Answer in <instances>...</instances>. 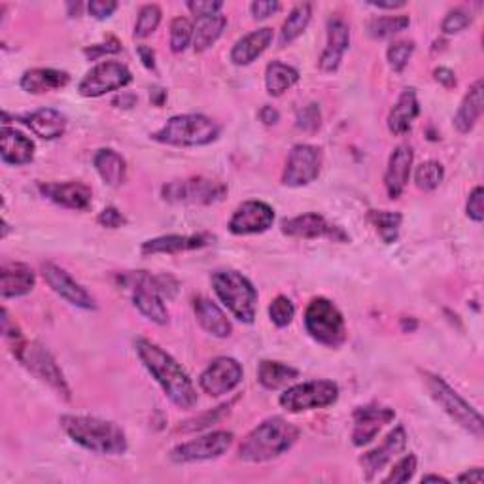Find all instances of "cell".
Listing matches in <instances>:
<instances>
[{
	"instance_id": "cell-1",
	"label": "cell",
	"mask_w": 484,
	"mask_h": 484,
	"mask_svg": "<svg viewBox=\"0 0 484 484\" xmlns=\"http://www.w3.org/2000/svg\"><path fill=\"white\" fill-rule=\"evenodd\" d=\"M135 350L140 362L150 371V375L163 388L165 396L180 409H193L197 405V392L182 365L148 338H137Z\"/></svg>"
},
{
	"instance_id": "cell-2",
	"label": "cell",
	"mask_w": 484,
	"mask_h": 484,
	"mask_svg": "<svg viewBox=\"0 0 484 484\" xmlns=\"http://www.w3.org/2000/svg\"><path fill=\"white\" fill-rule=\"evenodd\" d=\"M61 428L69 438L95 455L118 456L127 450L125 431L108 421L95 416L67 414L61 418Z\"/></svg>"
},
{
	"instance_id": "cell-3",
	"label": "cell",
	"mask_w": 484,
	"mask_h": 484,
	"mask_svg": "<svg viewBox=\"0 0 484 484\" xmlns=\"http://www.w3.org/2000/svg\"><path fill=\"white\" fill-rule=\"evenodd\" d=\"M297 439L299 430L294 424L280 416H272L246 435L238 446V458L252 463L269 462L288 453Z\"/></svg>"
},
{
	"instance_id": "cell-4",
	"label": "cell",
	"mask_w": 484,
	"mask_h": 484,
	"mask_svg": "<svg viewBox=\"0 0 484 484\" xmlns=\"http://www.w3.org/2000/svg\"><path fill=\"white\" fill-rule=\"evenodd\" d=\"M213 288L218 299L242 324H254L257 314V289L238 271H216Z\"/></svg>"
},
{
	"instance_id": "cell-5",
	"label": "cell",
	"mask_w": 484,
	"mask_h": 484,
	"mask_svg": "<svg viewBox=\"0 0 484 484\" xmlns=\"http://www.w3.org/2000/svg\"><path fill=\"white\" fill-rule=\"evenodd\" d=\"M220 127L211 118L203 114L172 116L163 127L152 135L155 142L169 144L179 148L206 146L218 138Z\"/></svg>"
},
{
	"instance_id": "cell-6",
	"label": "cell",
	"mask_w": 484,
	"mask_h": 484,
	"mask_svg": "<svg viewBox=\"0 0 484 484\" xmlns=\"http://www.w3.org/2000/svg\"><path fill=\"white\" fill-rule=\"evenodd\" d=\"M305 330L316 343L330 348L341 346L346 341L345 318L326 297H316L306 306Z\"/></svg>"
},
{
	"instance_id": "cell-7",
	"label": "cell",
	"mask_w": 484,
	"mask_h": 484,
	"mask_svg": "<svg viewBox=\"0 0 484 484\" xmlns=\"http://www.w3.org/2000/svg\"><path fill=\"white\" fill-rule=\"evenodd\" d=\"M13 354H15V358H18L37 379L46 382L64 399H71V388L67 384V379H64L55 358L46 350L44 345H40L38 341L29 343L20 337V338H15V343H13Z\"/></svg>"
},
{
	"instance_id": "cell-8",
	"label": "cell",
	"mask_w": 484,
	"mask_h": 484,
	"mask_svg": "<svg viewBox=\"0 0 484 484\" xmlns=\"http://www.w3.org/2000/svg\"><path fill=\"white\" fill-rule=\"evenodd\" d=\"M422 377L426 380L431 397L439 403V407H443V411L453 418L456 424H460L463 430H467L471 435H475L477 439H480L484 433V422L480 413L475 411L456 390L450 388L439 375H433L426 371Z\"/></svg>"
},
{
	"instance_id": "cell-9",
	"label": "cell",
	"mask_w": 484,
	"mask_h": 484,
	"mask_svg": "<svg viewBox=\"0 0 484 484\" xmlns=\"http://www.w3.org/2000/svg\"><path fill=\"white\" fill-rule=\"evenodd\" d=\"M338 399V386L333 380H309L294 384L280 396V405L288 413L324 409Z\"/></svg>"
},
{
	"instance_id": "cell-10",
	"label": "cell",
	"mask_w": 484,
	"mask_h": 484,
	"mask_svg": "<svg viewBox=\"0 0 484 484\" xmlns=\"http://www.w3.org/2000/svg\"><path fill=\"white\" fill-rule=\"evenodd\" d=\"M225 193L228 186L206 176H191L163 186V199L176 204H214L225 197Z\"/></svg>"
},
{
	"instance_id": "cell-11",
	"label": "cell",
	"mask_w": 484,
	"mask_h": 484,
	"mask_svg": "<svg viewBox=\"0 0 484 484\" xmlns=\"http://www.w3.org/2000/svg\"><path fill=\"white\" fill-rule=\"evenodd\" d=\"M131 71H129L123 63L118 61H104L101 64L93 67L82 82L78 86V91L82 96H103L110 91H120L125 86L131 84Z\"/></svg>"
},
{
	"instance_id": "cell-12",
	"label": "cell",
	"mask_w": 484,
	"mask_h": 484,
	"mask_svg": "<svg viewBox=\"0 0 484 484\" xmlns=\"http://www.w3.org/2000/svg\"><path fill=\"white\" fill-rule=\"evenodd\" d=\"M235 435L231 431H213L203 438L182 443L172 448L171 460L176 463H191V462H204L214 460L228 453L233 445Z\"/></svg>"
},
{
	"instance_id": "cell-13",
	"label": "cell",
	"mask_w": 484,
	"mask_h": 484,
	"mask_svg": "<svg viewBox=\"0 0 484 484\" xmlns=\"http://www.w3.org/2000/svg\"><path fill=\"white\" fill-rule=\"evenodd\" d=\"M321 169V150L311 144H297L288 155L282 184L288 188L309 186L318 179Z\"/></svg>"
},
{
	"instance_id": "cell-14",
	"label": "cell",
	"mask_w": 484,
	"mask_h": 484,
	"mask_svg": "<svg viewBox=\"0 0 484 484\" xmlns=\"http://www.w3.org/2000/svg\"><path fill=\"white\" fill-rule=\"evenodd\" d=\"M242 365L229 356H220L208 365L199 379L201 390L213 397L233 392L242 380Z\"/></svg>"
},
{
	"instance_id": "cell-15",
	"label": "cell",
	"mask_w": 484,
	"mask_h": 484,
	"mask_svg": "<svg viewBox=\"0 0 484 484\" xmlns=\"http://www.w3.org/2000/svg\"><path fill=\"white\" fill-rule=\"evenodd\" d=\"M42 277L46 280V284L50 286L54 292L64 299L67 303L78 306V309H84V311H95L96 309V303L93 299V296L88 292V289L78 284L71 274L61 269L59 265L55 263H44L42 265Z\"/></svg>"
},
{
	"instance_id": "cell-16",
	"label": "cell",
	"mask_w": 484,
	"mask_h": 484,
	"mask_svg": "<svg viewBox=\"0 0 484 484\" xmlns=\"http://www.w3.org/2000/svg\"><path fill=\"white\" fill-rule=\"evenodd\" d=\"M282 233L296 238H330L335 242H346L350 237L338 228V225L330 223L324 216L316 213L301 214L282 221Z\"/></svg>"
},
{
	"instance_id": "cell-17",
	"label": "cell",
	"mask_w": 484,
	"mask_h": 484,
	"mask_svg": "<svg viewBox=\"0 0 484 484\" xmlns=\"http://www.w3.org/2000/svg\"><path fill=\"white\" fill-rule=\"evenodd\" d=\"M274 211L263 201L242 203L229 220V231L233 235H257L272 228Z\"/></svg>"
},
{
	"instance_id": "cell-18",
	"label": "cell",
	"mask_w": 484,
	"mask_h": 484,
	"mask_svg": "<svg viewBox=\"0 0 484 484\" xmlns=\"http://www.w3.org/2000/svg\"><path fill=\"white\" fill-rule=\"evenodd\" d=\"M405 446H407V431L403 426H397L386 435V439L382 441L380 446L369 450V453L362 456L360 463L363 465L365 479L373 480L386 465L405 450Z\"/></svg>"
},
{
	"instance_id": "cell-19",
	"label": "cell",
	"mask_w": 484,
	"mask_h": 484,
	"mask_svg": "<svg viewBox=\"0 0 484 484\" xmlns=\"http://www.w3.org/2000/svg\"><path fill=\"white\" fill-rule=\"evenodd\" d=\"M396 418L394 409L380 407V405H365L354 411V430H352V443L356 446H365L373 441L379 431L390 424Z\"/></svg>"
},
{
	"instance_id": "cell-20",
	"label": "cell",
	"mask_w": 484,
	"mask_h": 484,
	"mask_svg": "<svg viewBox=\"0 0 484 484\" xmlns=\"http://www.w3.org/2000/svg\"><path fill=\"white\" fill-rule=\"evenodd\" d=\"M413 161H414V152L407 144H401L397 146L388 161V169H386L384 174V186L386 191H388L390 199L401 197V193L405 191L407 182L411 179V169H413Z\"/></svg>"
},
{
	"instance_id": "cell-21",
	"label": "cell",
	"mask_w": 484,
	"mask_h": 484,
	"mask_svg": "<svg viewBox=\"0 0 484 484\" xmlns=\"http://www.w3.org/2000/svg\"><path fill=\"white\" fill-rule=\"evenodd\" d=\"M40 193L59 206L71 211H88L91 206L93 191L84 182H64V184H42Z\"/></svg>"
},
{
	"instance_id": "cell-22",
	"label": "cell",
	"mask_w": 484,
	"mask_h": 484,
	"mask_svg": "<svg viewBox=\"0 0 484 484\" xmlns=\"http://www.w3.org/2000/svg\"><path fill=\"white\" fill-rule=\"evenodd\" d=\"M214 240L213 235L199 233V235H165L150 238L142 245L144 255H155V254H180V252H191L201 250L211 245Z\"/></svg>"
},
{
	"instance_id": "cell-23",
	"label": "cell",
	"mask_w": 484,
	"mask_h": 484,
	"mask_svg": "<svg viewBox=\"0 0 484 484\" xmlns=\"http://www.w3.org/2000/svg\"><path fill=\"white\" fill-rule=\"evenodd\" d=\"M350 46V29L341 18L328 21V46L320 57V69L324 72H335L343 61Z\"/></svg>"
},
{
	"instance_id": "cell-24",
	"label": "cell",
	"mask_w": 484,
	"mask_h": 484,
	"mask_svg": "<svg viewBox=\"0 0 484 484\" xmlns=\"http://www.w3.org/2000/svg\"><path fill=\"white\" fill-rule=\"evenodd\" d=\"M35 284V272L25 263H4L0 269V296L4 299L27 296Z\"/></svg>"
},
{
	"instance_id": "cell-25",
	"label": "cell",
	"mask_w": 484,
	"mask_h": 484,
	"mask_svg": "<svg viewBox=\"0 0 484 484\" xmlns=\"http://www.w3.org/2000/svg\"><path fill=\"white\" fill-rule=\"evenodd\" d=\"M0 157L6 165L21 167L27 165L35 157V144L23 133L15 129L3 127V137H0Z\"/></svg>"
},
{
	"instance_id": "cell-26",
	"label": "cell",
	"mask_w": 484,
	"mask_h": 484,
	"mask_svg": "<svg viewBox=\"0 0 484 484\" xmlns=\"http://www.w3.org/2000/svg\"><path fill=\"white\" fill-rule=\"evenodd\" d=\"M272 38H274L272 29H269V27L252 30L250 35L240 38L233 46V50H231L233 64H237V67H246V64L254 63L271 46Z\"/></svg>"
},
{
	"instance_id": "cell-27",
	"label": "cell",
	"mask_w": 484,
	"mask_h": 484,
	"mask_svg": "<svg viewBox=\"0 0 484 484\" xmlns=\"http://www.w3.org/2000/svg\"><path fill=\"white\" fill-rule=\"evenodd\" d=\"M193 311H196V316L204 331H208L218 338H225L231 335L233 331L231 321L214 301L206 297H197L196 301H193Z\"/></svg>"
},
{
	"instance_id": "cell-28",
	"label": "cell",
	"mask_w": 484,
	"mask_h": 484,
	"mask_svg": "<svg viewBox=\"0 0 484 484\" xmlns=\"http://www.w3.org/2000/svg\"><path fill=\"white\" fill-rule=\"evenodd\" d=\"M23 123L32 133L44 140H55L63 137L64 129H67V118L54 108H40L37 112H32V114L23 118Z\"/></svg>"
},
{
	"instance_id": "cell-29",
	"label": "cell",
	"mask_w": 484,
	"mask_h": 484,
	"mask_svg": "<svg viewBox=\"0 0 484 484\" xmlns=\"http://www.w3.org/2000/svg\"><path fill=\"white\" fill-rule=\"evenodd\" d=\"M71 82V76L63 71L55 69H32L27 71L21 76V89L32 95H40V93H50L67 88Z\"/></svg>"
},
{
	"instance_id": "cell-30",
	"label": "cell",
	"mask_w": 484,
	"mask_h": 484,
	"mask_svg": "<svg viewBox=\"0 0 484 484\" xmlns=\"http://www.w3.org/2000/svg\"><path fill=\"white\" fill-rule=\"evenodd\" d=\"M421 114V104H418L416 93L414 89H405L396 103V106L392 108L390 116H388V129L390 133L401 137L407 135L413 127V121Z\"/></svg>"
},
{
	"instance_id": "cell-31",
	"label": "cell",
	"mask_w": 484,
	"mask_h": 484,
	"mask_svg": "<svg viewBox=\"0 0 484 484\" xmlns=\"http://www.w3.org/2000/svg\"><path fill=\"white\" fill-rule=\"evenodd\" d=\"M482 79H477V82L470 88V91L465 93L463 101L455 116V127L462 135L470 133L479 121L482 114Z\"/></svg>"
},
{
	"instance_id": "cell-32",
	"label": "cell",
	"mask_w": 484,
	"mask_h": 484,
	"mask_svg": "<svg viewBox=\"0 0 484 484\" xmlns=\"http://www.w3.org/2000/svg\"><path fill=\"white\" fill-rule=\"evenodd\" d=\"M95 169L99 172V176L103 179L104 184H108L110 188H118L125 182L127 179V163L125 159L110 148L99 150L93 159Z\"/></svg>"
},
{
	"instance_id": "cell-33",
	"label": "cell",
	"mask_w": 484,
	"mask_h": 484,
	"mask_svg": "<svg viewBox=\"0 0 484 484\" xmlns=\"http://www.w3.org/2000/svg\"><path fill=\"white\" fill-rule=\"evenodd\" d=\"M299 377V371L292 365H286L282 362H271L263 360L257 367V380L265 390H279L282 386H288Z\"/></svg>"
},
{
	"instance_id": "cell-34",
	"label": "cell",
	"mask_w": 484,
	"mask_h": 484,
	"mask_svg": "<svg viewBox=\"0 0 484 484\" xmlns=\"http://www.w3.org/2000/svg\"><path fill=\"white\" fill-rule=\"evenodd\" d=\"M225 27H228V18L221 13L197 20V25L193 27V50L199 54L206 52L208 47L218 42V38L223 35Z\"/></svg>"
},
{
	"instance_id": "cell-35",
	"label": "cell",
	"mask_w": 484,
	"mask_h": 484,
	"mask_svg": "<svg viewBox=\"0 0 484 484\" xmlns=\"http://www.w3.org/2000/svg\"><path fill=\"white\" fill-rule=\"evenodd\" d=\"M299 82V72L280 61H272L265 72V88L271 96H280Z\"/></svg>"
},
{
	"instance_id": "cell-36",
	"label": "cell",
	"mask_w": 484,
	"mask_h": 484,
	"mask_svg": "<svg viewBox=\"0 0 484 484\" xmlns=\"http://www.w3.org/2000/svg\"><path fill=\"white\" fill-rule=\"evenodd\" d=\"M313 18V6L311 4H297L292 12H289L288 20L282 25L280 30V46H289L294 40H297L305 29L309 27Z\"/></svg>"
},
{
	"instance_id": "cell-37",
	"label": "cell",
	"mask_w": 484,
	"mask_h": 484,
	"mask_svg": "<svg viewBox=\"0 0 484 484\" xmlns=\"http://www.w3.org/2000/svg\"><path fill=\"white\" fill-rule=\"evenodd\" d=\"M367 220L371 225H373L375 231L379 233V237L386 242V245H392V242L397 240L401 221H403V216L399 213L369 211Z\"/></svg>"
},
{
	"instance_id": "cell-38",
	"label": "cell",
	"mask_w": 484,
	"mask_h": 484,
	"mask_svg": "<svg viewBox=\"0 0 484 484\" xmlns=\"http://www.w3.org/2000/svg\"><path fill=\"white\" fill-rule=\"evenodd\" d=\"M411 25L409 15H386L369 23V35L373 38H390Z\"/></svg>"
},
{
	"instance_id": "cell-39",
	"label": "cell",
	"mask_w": 484,
	"mask_h": 484,
	"mask_svg": "<svg viewBox=\"0 0 484 484\" xmlns=\"http://www.w3.org/2000/svg\"><path fill=\"white\" fill-rule=\"evenodd\" d=\"M445 179V169L439 161H426L414 172L416 188L422 191H433Z\"/></svg>"
},
{
	"instance_id": "cell-40",
	"label": "cell",
	"mask_w": 484,
	"mask_h": 484,
	"mask_svg": "<svg viewBox=\"0 0 484 484\" xmlns=\"http://www.w3.org/2000/svg\"><path fill=\"white\" fill-rule=\"evenodd\" d=\"M161 15H163V13H161V8L157 4L142 6L140 12H138L133 37L135 38H148L150 35H154V32L157 30V27H159V23H161Z\"/></svg>"
},
{
	"instance_id": "cell-41",
	"label": "cell",
	"mask_w": 484,
	"mask_h": 484,
	"mask_svg": "<svg viewBox=\"0 0 484 484\" xmlns=\"http://www.w3.org/2000/svg\"><path fill=\"white\" fill-rule=\"evenodd\" d=\"M193 42V25L188 18H174L171 23V50L182 54Z\"/></svg>"
},
{
	"instance_id": "cell-42",
	"label": "cell",
	"mask_w": 484,
	"mask_h": 484,
	"mask_svg": "<svg viewBox=\"0 0 484 484\" xmlns=\"http://www.w3.org/2000/svg\"><path fill=\"white\" fill-rule=\"evenodd\" d=\"M269 316L274 326L286 328L292 324V320L296 316V306L286 296H279L269 306Z\"/></svg>"
},
{
	"instance_id": "cell-43",
	"label": "cell",
	"mask_w": 484,
	"mask_h": 484,
	"mask_svg": "<svg viewBox=\"0 0 484 484\" xmlns=\"http://www.w3.org/2000/svg\"><path fill=\"white\" fill-rule=\"evenodd\" d=\"M413 54H414V44L413 42H409V40H397V42H394L388 47V52H386V57H388L390 67L396 72H403V71H405L407 64H409Z\"/></svg>"
},
{
	"instance_id": "cell-44",
	"label": "cell",
	"mask_w": 484,
	"mask_h": 484,
	"mask_svg": "<svg viewBox=\"0 0 484 484\" xmlns=\"http://www.w3.org/2000/svg\"><path fill=\"white\" fill-rule=\"evenodd\" d=\"M473 23V15L465 8H455L446 13V18L441 23V30L445 35H458Z\"/></svg>"
},
{
	"instance_id": "cell-45",
	"label": "cell",
	"mask_w": 484,
	"mask_h": 484,
	"mask_svg": "<svg viewBox=\"0 0 484 484\" xmlns=\"http://www.w3.org/2000/svg\"><path fill=\"white\" fill-rule=\"evenodd\" d=\"M416 473V456L414 455H407L403 456L388 473V477H384L382 482L384 484H392V482H409Z\"/></svg>"
},
{
	"instance_id": "cell-46",
	"label": "cell",
	"mask_w": 484,
	"mask_h": 484,
	"mask_svg": "<svg viewBox=\"0 0 484 484\" xmlns=\"http://www.w3.org/2000/svg\"><path fill=\"white\" fill-rule=\"evenodd\" d=\"M225 413H229V405H221L218 409H213L208 411L197 418H193V421H188L184 422V426H180V431H197V430H204L211 424H216L220 422L221 418L225 416Z\"/></svg>"
},
{
	"instance_id": "cell-47",
	"label": "cell",
	"mask_w": 484,
	"mask_h": 484,
	"mask_svg": "<svg viewBox=\"0 0 484 484\" xmlns=\"http://www.w3.org/2000/svg\"><path fill=\"white\" fill-rule=\"evenodd\" d=\"M321 123V114L318 104H306L297 112V127L303 129L306 133H314L318 131V127Z\"/></svg>"
},
{
	"instance_id": "cell-48",
	"label": "cell",
	"mask_w": 484,
	"mask_h": 484,
	"mask_svg": "<svg viewBox=\"0 0 484 484\" xmlns=\"http://www.w3.org/2000/svg\"><path fill=\"white\" fill-rule=\"evenodd\" d=\"M482 199H484V189L480 186H477L471 193H470V199H467V206H465V213L467 216H470L473 221L480 223L484 220V206H482Z\"/></svg>"
},
{
	"instance_id": "cell-49",
	"label": "cell",
	"mask_w": 484,
	"mask_h": 484,
	"mask_svg": "<svg viewBox=\"0 0 484 484\" xmlns=\"http://www.w3.org/2000/svg\"><path fill=\"white\" fill-rule=\"evenodd\" d=\"M186 6L193 15H197V20H201V18H211V15L220 13V10L223 8V3H213V0H191V3H188Z\"/></svg>"
},
{
	"instance_id": "cell-50",
	"label": "cell",
	"mask_w": 484,
	"mask_h": 484,
	"mask_svg": "<svg viewBox=\"0 0 484 484\" xmlns=\"http://www.w3.org/2000/svg\"><path fill=\"white\" fill-rule=\"evenodd\" d=\"M96 221H99L103 225V228L118 229V228H123V225L127 223V218L118 211V208L108 206V208H104V211L99 214Z\"/></svg>"
},
{
	"instance_id": "cell-51",
	"label": "cell",
	"mask_w": 484,
	"mask_h": 484,
	"mask_svg": "<svg viewBox=\"0 0 484 484\" xmlns=\"http://www.w3.org/2000/svg\"><path fill=\"white\" fill-rule=\"evenodd\" d=\"M279 10H280V3H277V0H257V3L250 4L254 20H267Z\"/></svg>"
},
{
	"instance_id": "cell-52",
	"label": "cell",
	"mask_w": 484,
	"mask_h": 484,
	"mask_svg": "<svg viewBox=\"0 0 484 484\" xmlns=\"http://www.w3.org/2000/svg\"><path fill=\"white\" fill-rule=\"evenodd\" d=\"M118 52H121V46H120V42L116 38H110L106 44H95V46L86 47V50H84L86 57L91 59V61L99 59L103 55H108V54H118Z\"/></svg>"
},
{
	"instance_id": "cell-53",
	"label": "cell",
	"mask_w": 484,
	"mask_h": 484,
	"mask_svg": "<svg viewBox=\"0 0 484 484\" xmlns=\"http://www.w3.org/2000/svg\"><path fill=\"white\" fill-rule=\"evenodd\" d=\"M88 10L95 20H106L118 10V3H114V0H91Z\"/></svg>"
},
{
	"instance_id": "cell-54",
	"label": "cell",
	"mask_w": 484,
	"mask_h": 484,
	"mask_svg": "<svg viewBox=\"0 0 484 484\" xmlns=\"http://www.w3.org/2000/svg\"><path fill=\"white\" fill-rule=\"evenodd\" d=\"M433 76H435V79H438V82L443 88H446V89L456 88V76H455V72L450 71V69H443V67L441 69H435Z\"/></svg>"
},
{
	"instance_id": "cell-55",
	"label": "cell",
	"mask_w": 484,
	"mask_h": 484,
	"mask_svg": "<svg viewBox=\"0 0 484 484\" xmlns=\"http://www.w3.org/2000/svg\"><path fill=\"white\" fill-rule=\"evenodd\" d=\"M137 54H138V57H140V61H142L144 67L150 69V71H155V54H154L152 47H148V46H138V47H137Z\"/></svg>"
},
{
	"instance_id": "cell-56",
	"label": "cell",
	"mask_w": 484,
	"mask_h": 484,
	"mask_svg": "<svg viewBox=\"0 0 484 484\" xmlns=\"http://www.w3.org/2000/svg\"><path fill=\"white\" fill-rule=\"evenodd\" d=\"M260 120H262L265 125H277L279 120H280V114H279V110H277V108L263 106V108L260 110Z\"/></svg>"
},
{
	"instance_id": "cell-57",
	"label": "cell",
	"mask_w": 484,
	"mask_h": 484,
	"mask_svg": "<svg viewBox=\"0 0 484 484\" xmlns=\"http://www.w3.org/2000/svg\"><path fill=\"white\" fill-rule=\"evenodd\" d=\"M458 482H475V484H480L482 482V470L480 467H475V470L471 471H465L458 477Z\"/></svg>"
},
{
	"instance_id": "cell-58",
	"label": "cell",
	"mask_w": 484,
	"mask_h": 484,
	"mask_svg": "<svg viewBox=\"0 0 484 484\" xmlns=\"http://www.w3.org/2000/svg\"><path fill=\"white\" fill-rule=\"evenodd\" d=\"M135 103H137V96L127 95V93H121V96H116L114 99V104H123L121 108H131V106H135Z\"/></svg>"
},
{
	"instance_id": "cell-59",
	"label": "cell",
	"mask_w": 484,
	"mask_h": 484,
	"mask_svg": "<svg viewBox=\"0 0 484 484\" xmlns=\"http://www.w3.org/2000/svg\"><path fill=\"white\" fill-rule=\"evenodd\" d=\"M369 6L379 8V10H397L405 6V3H403V0H397V3H375V0H371Z\"/></svg>"
},
{
	"instance_id": "cell-60",
	"label": "cell",
	"mask_w": 484,
	"mask_h": 484,
	"mask_svg": "<svg viewBox=\"0 0 484 484\" xmlns=\"http://www.w3.org/2000/svg\"><path fill=\"white\" fill-rule=\"evenodd\" d=\"M430 480H435V482H448L445 477H439V475H426V477H422V482H430Z\"/></svg>"
}]
</instances>
